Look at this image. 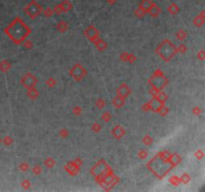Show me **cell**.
Segmentation results:
<instances>
[{
	"label": "cell",
	"instance_id": "6da1fadb",
	"mask_svg": "<svg viewBox=\"0 0 205 192\" xmlns=\"http://www.w3.org/2000/svg\"><path fill=\"white\" fill-rule=\"evenodd\" d=\"M28 32H29V29L24 24L23 21L18 18L7 28V34L13 40H15V42H20V40H23V38L28 34Z\"/></svg>",
	"mask_w": 205,
	"mask_h": 192
},
{
	"label": "cell",
	"instance_id": "7a4b0ae2",
	"mask_svg": "<svg viewBox=\"0 0 205 192\" xmlns=\"http://www.w3.org/2000/svg\"><path fill=\"white\" fill-rule=\"evenodd\" d=\"M40 12H41V6L35 1H31L26 7V13L29 16H31V18H34L35 16L39 15Z\"/></svg>",
	"mask_w": 205,
	"mask_h": 192
},
{
	"label": "cell",
	"instance_id": "3957f363",
	"mask_svg": "<svg viewBox=\"0 0 205 192\" xmlns=\"http://www.w3.org/2000/svg\"><path fill=\"white\" fill-rule=\"evenodd\" d=\"M151 5H152L151 0H142L141 4H140V8H141L142 11H148Z\"/></svg>",
	"mask_w": 205,
	"mask_h": 192
},
{
	"label": "cell",
	"instance_id": "277c9868",
	"mask_svg": "<svg viewBox=\"0 0 205 192\" xmlns=\"http://www.w3.org/2000/svg\"><path fill=\"white\" fill-rule=\"evenodd\" d=\"M168 10L171 13H176L178 11V7H177V5H176V4H171L170 6L168 7Z\"/></svg>",
	"mask_w": 205,
	"mask_h": 192
}]
</instances>
